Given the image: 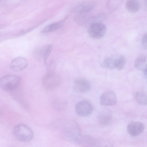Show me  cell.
I'll return each instance as SVG.
<instances>
[{"mask_svg": "<svg viewBox=\"0 0 147 147\" xmlns=\"http://www.w3.org/2000/svg\"><path fill=\"white\" fill-rule=\"evenodd\" d=\"M75 110L77 114L83 117L89 115L92 113V105L87 100H82L78 102L75 106Z\"/></svg>", "mask_w": 147, "mask_h": 147, "instance_id": "obj_7", "label": "cell"}, {"mask_svg": "<svg viewBox=\"0 0 147 147\" xmlns=\"http://www.w3.org/2000/svg\"><path fill=\"white\" fill-rule=\"evenodd\" d=\"M98 120L101 124L104 125H107L111 123L112 117L110 114L108 112H102L98 116Z\"/></svg>", "mask_w": 147, "mask_h": 147, "instance_id": "obj_17", "label": "cell"}, {"mask_svg": "<svg viewBox=\"0 0 147 147\" xmlns=\"http://www.w3.org/2000/svg\"><path fill=\"white\" fill-rule=\"evenodd\" d=\"M134 66L137 70L144 71L147 68V55L142 54L135 59Z\"/></svg>", "mask_w": 147, "mask_h": 147, "instance_id": "obj_13", "label": "cell"}, {"mask_svg": "<svg viewBox=\"0 0 147 147\" xmlns=\"http://www.w3.org/2000/svg\"><path fill=\"white\" fill-rule=\"evenodd\" d=\"M52 49V45H51L43 46L38 50L35 53L36 56L39 58H43L44 62L46 64L48 57Z\"/></svg>", "mask_w": 147, "mask_h": 147, "instance_id": "obj_12", "label": "cell"}, {"mask_svg": "<svg viewBox=\"0 0 147 147\" xmlns=\"http://www.w3.org/2000/svg\"><path fill=\"white\" fill-rule=\"evenodd\" d=\"M67 105L66 102L59 100L55 101L54 104L56 108L59 110H63L65 109Z\"/></svg>", "mask_w": 147, "mask_h": 147, "instance_id": "obj_20", "label": "cell"}, {"mask_svg": "<svg viewBox=\"0 0 147 147\" xmlns=\"http://www.w3.org/2000/svg\"><path fill=\"white\" fill-rule=\"evenodd\" d=\"M13 133L18 140L24 142L31 141L34 137L32 130L27 125L23 124L16 125L13 128Z\"/></svg>", "mask_w": 147, "mask_h": 147, "instance_id": "obj_3", "label": "cell"}, {"mask_svg": "<svg viewBox=\"0 0 147 147\" xmlns=\"http://www.w3.org/2000/svg\"><path fill=\"white\" fill-rule=\"evenodd\" d=\"M88 32L89 35L92 38L99 39L105 35L106 28L103 23L96 22L91 23L88 28Z\"/></svg>", "mask_w": 147, "mask_h": 147, "instance_id": "obj_5", "label": "cell"}, {"mask_svg": "<svg viewBox=\"0 0 147 147\" xmlns=\"http://www.w3.org/2000/svg\"><path fill=\"white\" fill-rule=\"evenodd\" d=\"M134 98L136 102L142 106L147 105V95L142 92H137L134 96Z\"/></svg>", "mask_w": 147, "mask_h": 147, "instance_id": "obj_18", "label": "cell"}, {"mask_svg": "<svg viewBox=\"0 0 147 147\" xmlns=\"http://www.w3.org/2000/svg\"><path fill=\"white\" fill-rule=\"evenodd\" d=\"M92 8V6L88 4H85L81 6L78 9V12L81 13H84L89 11Z\"/></svg>", "mask_w": 147, "mask_h": 147, "instance_id": "obj_21", "label": "cell"}, {"mask_svg": "<svg viewBox=\"0 0 147 147\" xmlns=\"http://www.w3.org/2000/svg\"><path fill=\"white\" fill-rule=\"evenodd\" d=\"M144 129V126L142 123L137 121H132L127 125V130L131 136L135 137L142 134Z\"/></svg>", "mask_w": 147, "mask_h": 147, "instance_id": "obj_8", "label": "cell"}, {"mask_svg": "<svg viewBox=\"0 0 147 147\" xmlns=\"http://www.w3.org/2000/svg\"><path fill=\"white\" fill-rule=\"evenodd\" d=\"M77 143L83 147H95V139L88 136L81 135Z\"/></svg>", "mask_w": 147, "mask_h": 147, "instance_id": "obj_14", "label": "cell"}, {"mask_svg": "<svg viewBox=\"0 0 147 147\" xmlns=\"http://www.w3.org/2000/svg\"><path fill=\"white\" fill-rule=\"evenodd\" d=\"M65 20L49 25L45 27L41 31L42 33H45L55 31L61 28Z\"/></svg>", "mask_w": 147, "mask_h": 147, "instance_id": "obj_16", "label": "cell"}, {"mask_svg": "<svg viewBox=\"0 0 147 147\" xmlns=\"http://www.w3.org/2000/svg\"><path fill=\"white\" fill-rule=\"evenodd\" d=\"M100 104L104 106H112L117 102V97L115 93L111 90L103 93L100 97Z\"/></svg>", "mask_w": 147, "mask_h": 147, "instance_id": "obj_9", "label": "cell"}, {"mask_svg": "<svg viewBox=\"0 0 147 147\" xmlns=\"http://www.w3.org/2000/svg\"><path fill=\"white\" fill-rule=\"evenodd\" d=\"M63 133L66 140L77 143L82 135L78 125L72 120L67 121L63 129Z\"/></svg>", "mask_w": 147, "mask_h": 147, "instance_id": "obj_1", "label": "cell"}, {"mask_svg": "<svg viewBox=\"0 0 147 147\" xmlns=\"http://www.w3.org/2000/svg\"><path fill=\"white\" fill-rule=\"evenodd\" d=\"M28 65V61L25 58L18 57L12 60L10 63V67L14 71H19L25 69Z\"/></svg>", "mask_w": 147, "mask_h": 147, "instance_id": "obj_11", "label": "cell"}, {"mask_svg": "<svg viewBox=\"0 0 147 147\" xmlns=\"http://www.w3.org/2000/svg\"><path fill=\"white\" fill-rule=\"evenodd\" d=\"M141 43L143 47L147 49V32L143 35L141 39Z\"/></svg>", "mask_w": 147, "mask_h": 147, "instance_id": "obj_22", "label": "cell"}, {"mask_svg": "<svg viewBox=\"0 0 147 147\" xmlns=\"http://www.w3.org/2000/svg\"><path fill=\"white\" fill-rule=\"evenodd\" d=\"M141 5L139 1L136 0H129L127 1L125 7L129 12L136 13L138 11Z\"/></svg>", "mask_w": 147, "mask_h": 147, "instance_id": "obj_15", "label": "cell"}, {"mask_svg": "<svg viewBox=\"0 0 147 147\" xmlns=\"http://www.w3.org/2000/svg\"><path fill=\"white\" fill-rule=\"evenodd\" d=\"M20 82V78L18 76L11 74L2 77L0 80V86L2 89L11 90L16 88Z\"/></svg>", "mask_w": 147, "mask_h": 147, "instance_id": "obj_4", "label": "cell"}, {"mask_svg": "<svg viewBox=\"0 0 147 147\" xmlns=\"http://www.w3.org/2000/svg\"><path fill=\"white\" fill-rule=\"evenodd\" d=\"M144 71V77L147 82V68Z\"/></svg>", "mask_w": 147, "mask_h": 147, "instance_id": "obj_23", "label": "cell"}, {"mask_svg": "<svg viewBox=\"0 0 147 147\" xmlns=\"http://www.w3.org/2000/svg\"><path fill=\"white\" fill-rule=\"evenodd\" d=\"M44 87L49 90L55 88L60 84L61 79L60 76L53 72H49L46 74L42 79Z\"/></svg>", "mask_w": 147, "mask_h": 147, "instance_id": "obj_6", "label": "cell"}, {"mask_svg": "<svg viewBox=\"0 0 147 147\" xmlns=\"http://www.w3.org/2000/svg\"><path fill=\"white\" fill-rule=\"evenodd\" d=\"M90 82L84 78H78L75 80L74 83V90L78 93L86 92L90 89Z\"/></svg>", "mask_w": 147, "mask_h": 147, "instance_id": "obj_10", "label": "cell"}, {"mask_svg": "<svg viewBox=\"0 0 147 147\" xmlns=\"http://www.w3.org/2000/svg\"><path fill=\"white\" fill-rule=\"evenodd\" d=\"M144 7L146 9L147 11V0L144 1Z\"/></svg>", "mask_w": 147, "mask_h": 147, "instance_id": "obj_24", "label": "cell"}, {"mask_svg": "<svg viewBox=\"0 0 147 147\" xmlns=\"http://www.w3.org/2000/svg\"><path fill=\"white\" fill-rule=\"evenodd\" d=\"M126 63L125 58L122 55H113L106 58L102 61L101 65L107 69L116 68L119 70H122Z\"/></svg>", "mask_w": 147, "mask_h": 147, "instance_id": "obj_2", "label": "cell"}, {"mask_svg": "<svg viewBox=\"0 0 147 147\" xmlns=\"http://www.w3.org/2000/svg\"><path fill=\"white\" fill-rule=\"evenodd\" d=\"M95 147H114L109 141L101 138L95 139Z\"/></svg>", "mask_w": 147, "mask_h": 147, "instance_id": "obj_19", "label": "cell"}]
</instances>
